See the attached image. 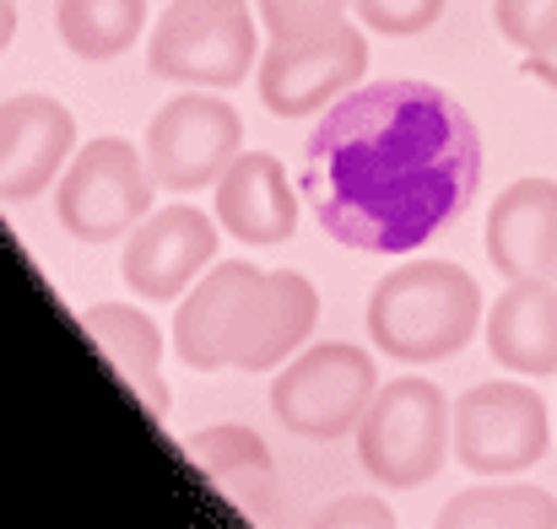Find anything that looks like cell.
Listing matches in <instances>:
<instances>
[{"label":"cell","instance_id":"1","mask_svg":"<svg viewBox=\"0 0 557 529\" xmlns=\"http://www.w3.org/2000/svg\"><path fill=\"white\" fill-rule=\"evenodd\" d=\"M482 184V136L433 81H373L336 98L304 152L320 227L363 254L433 243Z\"/></svg>","mask_w":557,"mask_h":529},{"label":"cell","instance_id":"2","mask_svg":"<svg viewBox=\"0 0 557 529\" xmlns=\"http://www.w3.org/2000/svg\"><path fill=\"white\" fill-rule=\"evenodd\" d=\"M314 319L320 292L298 270H260L249 260H227L185 292L174 314V352L195 373H271L309 341Z\"/></svg>","mask_w":557,"mask_h":529},{"label":"cell","instance_id":"3","mask_svg":"<svg viewBox=\"0 0 557 529\" xmlns=\"http://www.w3.org/2000/svg\"><path fill=\"white\" fill-rule=\"evenodd\" d=\"M482 330V287L455 260H406L369 298V341L395 362H444Z\"/></svg>","mask_w":557,"mask_h":529},{"label":"cell","instance_id":"4","mask_svg":"<svg viewBox=\"0 0 557 529\" xmlns=\"http://www.w3.org/2000/svg\"><path fill=\"white\" fill-rule=\"evenodd\" d=\"M158 178L141 147L125 136H98L87 141L54 184V216L76 243H120L131 227L152 216Z\"/></svg>","mask_w":557,"mask_h":529},{"label":"cell","instance_id":"5","mask_svg":"<svg viewBox=\"0 0 557 529\" xmlns=\"http://www.w3.org/2000/svg\"><path fill=\"white\" fill-rule=\"evenodd\" d=\"M455 443V405L433 378H395L369 400L358 421V459L384 487H422L444 470Z\"/></svg>","mask_w":557,"mask_h":529},{"label":"cell","instance_id":"6","mask_svg":"<svg viewBox=\"0 0 557 529\" xmlns=\"http://www.w3.org/2000/svg\"><path fill=\"white\" fill-rule=\"evenodd\" d=\"M255 49L249 0H169L147 38V71L185 87H238L255 71Z\"/></svg>","mask_w":557,"mask_h":529},{"label":"cell","instance_id":"7","mask_svg":"<svg viewBox=\"0 0 557 529\" xmlns=\"http://www.w3.org/2000/svg\"><path fill=\"white\" fill-rule=\"evenodd\" d=\"M379 394L373 356L352 341H320L298 352L271 378V411L287 432L298 438H347L358 432L369 400Z\"/></svg>","mask_w":557,"mask_h":529},{"label":"cell","instance_id":"8","mask_svg":"<svg viewBox=\"0 0 557 529\" xmlns=\"http://www.w3.org/2000/svg\"><path fill=\"white\" fill-rule=\"evenodd\" d=\"M553 416L547 400L520 378L476 383L455 400V459L476 476H515L547 459Z\"/></svg>","mask_w":557,"mask_h":529},{"label":"cell","instance_id":"9","mask_svg":"<svg viewBox=\"0 0 557 529\" xmlns=\"http://www.w3.org/2000/svg\"><path fill=\"white\" fill-rule=\"evenodd\" d=\"M238 147H244V119L233 103L216 98V87L169 98L147 125L152 178H158V189H174V194L216 189V178L227 174Z\"/></svg>","mask_w":557,"mask_h":529},{"label":"cell","instance_id":"10","mask_svg":"<svg viewBox=\"0 0 557 529\" xmlns=\"http://www.w3.org/2000/svg\"><path fill=\"white\" fill-rule=\"evenodd\" d=\"M369 71V38L352 22H336L331 33L314 38H293V43H271V54L255 71L260 103L282 119H304V114H325L336 98H347Z\"/></svg>","mask_w":557,"mask_h":529},{"label":"cell","instance_id":"11","mask_svg":"<svg viewBox=\"0 0 557 529\" xmlns=\"http://www.w3.org/2000/svg\"><path fill=\"white\" fill-rule=\"evenodd\" d=\"M216 227L206 211L195 205H163L152 211L141 227H131L125 254H120V276L131 292H141L147 303H169L185 287H195V276L211 265L216 254Z\"/></svg>","mask_w":557,"mask_h":529},{"label":"cell","instance_id":"12","mask_svg":"<svg viewBox=\"0 0 557 529\" xmlns=\"http://www.w3.org/2000/svg\"><path fill=\"white\" fill-rule=\"evenodd\" d=\"M76 158V119L44 92L0 103V200H38Z\"/></svg>","mask_w":557,"mask_h":529},{"label":"cell","instance_id":"13","mask_svg":"<svg viewBox=\"0 0 557 529\" xmlns=\"http://www.w3.org/2000/svg\"><path fill=\"white\" fill-rule=\"evenodd\" d=\"M487 260L504 281H557L553 178H515L487 205Z\"/></svg>","mask_w":557,"mask_h":529},{"label":"cell","instance_id":"14","mask_svg":"<svg viewBox=\"0 0 557 529\" xmlns=\"http://www.w3.org/2000/svg\"><path fill=\"white\" fill-rule=\"evenodd\" d=\"M216 222L249 249L287 243L298 232V189L271 152H238L216 178Z\"/></svg>","mask_w":557,"mask_h":529},{"label":"cell","instance_id":"15","mask_svg":"<svg viewBox=\"0 0 557 529\" xmlns=\"http://www.w3.org/2000/svg\"><path fill=\"white\" fill-rule=\"evenodd\" d=\"M487 352L498 367L525 378L557 373V287L553 281H509L487 308Z\"/></svg>","mask_w":557,"mask_h":529},{"label":"cell","instance_id":"16","mask_svg":"<svg viewBox=\"0 0 557 529\" xmlns=\"http://www.w3.org/2000/svg\"><path fill=\"white\" fill-rule=\"evenodd\" d=\"M82 330L98 341V352L114 362V373L141 394L152 416H169V383H163V330L131 308V303H92L82 308Z\"/></svg>","mask_w":557,"mask_h":529},{"label":"cell","instance_id":"17","mask_svg":"<svg viewBox=\"0 0 557 529\" xmlns=\"http://www.w3.org/2000/svg\"><path fill=\"white\" fill-rule=\"evenodd\" d=\"M185 454L195 459V470L227 492L244 508H260L271 497V454L260 443V432L249 427H200L185 438Z\"/></svg>","mask_w":557,"mask_h":529},{"label":"cell","instance_id":"18","mask_svg":"<svg viewBox=\"0 0 557 529\" xmlns=\"http://www.w3.org/2000/svg\"><path fill=\"white\" fill-rule=\"evenodd\" d=\"M54 27L76 60H114L147 27V0H60Z\"/></svg>","mask_w":557,"mask_h":529},{"label":"cell","instance_id":"19","mask_svg":"<svg viewBox=\"0 0 557 529\" xmlns=\"http://www.w3.org/2000/svg\"><path fill=\"white\" fill-rule=\"evenodd\" d=\"M438 525L449 529H487V525H515V529H557V503L542 487H471L455 503L438 508Z\"/></svg>","mask_w":557,"mask_h":529},{"label":"cell","instance_id":"20","mask_svg":"<svg viewBox=\"0 0 557 529\" xmlns=\"http://www.w3.org/2000/svg\"><path fill=\"white\" fill-rule=\"evenodd\" d=\"M260 27L271 33V43H293V38H314L331 33L336 22H347L352 0H255Z\"/></svg>","mask_w":557,"mask_h":529},{"label":"cell","instance_id":"21","mask_svg":"<svg viewBox=\"0 0 557 529\" xmlns=\"http://www.w3.org/2000/svg\"><path fill=\"white\" fill-rule=\"evenodd\" d=\"M358 5V22L369 33H384V38H411V33H428L449 0H352Z\"/></svg>","mask_w":557,"mask_h":529},{"label":"cell","instance_id":"22","mask_svg":"<svg viewBox=\"0 0 557 529\" xmlns=\"http://www.w3.org/2000/svg\"><path fill=\"white\" fill-rule=\"evenodd\" d=\"M493 22L520 54H531L542 33L557 22V0H493Z\"/></svg>","mask_w":557,"mask_h":529},{"label":"cell","instance_id":"23","mask_svg":"<svg viewBox=\"0 0 557 529\" xmlns=\"http://www.w3.org/2000/svg\"><path fill=\"white\" fill-rule=\"evenodd\" d=\"M320 525H395V519H389V508H379V503H373V497H342V503H336V508H325V514H320Z\"/></svg>","mask_w":557,"mask_h":529},{"label":"cell","instance_id":"24","mask_svg":"<svg viewBox=\"0 0 557 529\" xmlns=\"http://www.w3.org/2000/svg\"><path fill=\"white\" fill-rule=\"evenodd\" d=\"M525 76H536L542 87H553L557 92V22L542 33V43L525 54Z\"/></svg>","mask_w":557,"mask_h":529},{"label":"cell","instance_id":"25","mask_svg":"<svg viewBox=\"0 0 557 529\" xmlns=\"http://www.w3.org/2000/svg\"><path fill=\"white\" fill-rule=\"evenodd\" d=\"M16 38V5H0V49Z\"/></svg>","mask_w":557,"mask_h":529},{"label":"cell","instance_id":"26","mask_svg":"<svg viewBox=\"0 0 557 529\" xmlns=\"http://www.w3.org/2000/svg\"><path fill=\"white\" fill-rule=\"evenodd\" d=\"M0 5H16V0H0Z\"/></svg>","mask_w":557,"mask_h":529}]
</instances>
